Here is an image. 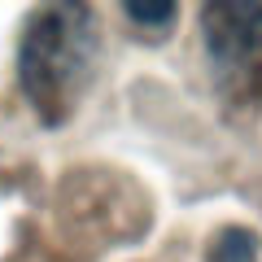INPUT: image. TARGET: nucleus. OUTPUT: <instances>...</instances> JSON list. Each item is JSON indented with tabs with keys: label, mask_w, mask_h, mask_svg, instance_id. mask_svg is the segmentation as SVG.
Instances as JSON below:
<instances>
[{
	"label": "nucleus",
	"mask_w": 262,
	"mask_h": 262,
	"mask_svg": "<svg viewBox=\"0 0 262 262\" xmlns=\"http://www.w3.org/2000/svg\"><path fill=\"white\" fill-rule=\"evenodd\" d=\"M122 18L131 22V31L140 39H166L175 31L179 5L175 0H127L122 5Z\"/></svg>",
	"instance_id": "3"
},
{
	"label": "nucleus",
	"mask_w": 262,
	"mask_h": 262,
	"mask_svg": "<svg viewBox=\"0 0 262 262\" xmlns=\"http://www.w3.org/2000/svg\"><path fill=\"white\" fill-rule=\"evenodd\" d=\"M101 66V18L92 5H39L18 39V88L44 127L83 105Z\"/></svg>",
	"instance_id": "1"
},
{
	"label": "nucleus",
	"mask_w": 262,
	"mask_h": 262,
	"mask_svg": "<svg viewBox=\"0 0 262 262\" xmlns=\"http://www.w3.org/2000/svg\"><path fill=\"white\" fill-rule=\"evenodd\" d=\"M258 253H262V245L249 227H223L210 241L206 262H258Z\"/></svg>",
	"instance_id": "4"
},
{
	"label": "nucleus",
	"mask_w": 262,
	"mask_h": 262,
	"mask_svg": "<svg viewBox=\"0 0 262 262\" xmlns=\"http://www.w3.org/2000/svg\"><path fill=\"white\" fill-rule=\"evenodd\" d=\"M201 44H206L219 101L232 110H258L262 105V5H253V0L206 5L201 9Z\"/></svg>",
	"instance_id": "2"
}]
</instances>
